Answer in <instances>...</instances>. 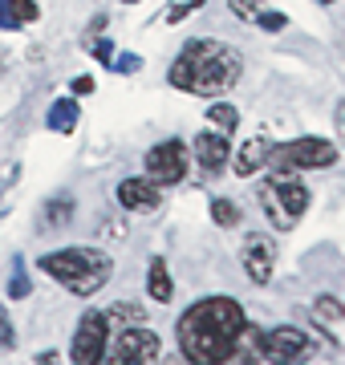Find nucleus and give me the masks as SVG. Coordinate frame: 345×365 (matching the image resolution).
<instances>
[{
	"instance_id": "obj_1",
	"label": "nucleus",
	"mask_w": 345,
	"mask_h": 365,
	"mask_svg": "<svg viewBox=\"0 0 345 365\" xmlns=\"http://www.w3.org/2000/svg\"><path fill=\"white\" fill-rule=\"evenodd\" d=\"M248 317L232 297H203L179 317V349L187 361L200 365H224L244 345Z\"/></svg>"
},
{
	"instance_id": "obj_2",
	"label": "nucleus",
	"mask_w": 345,
	"mask_h": 365,
	"mask_svg": "<svg viewBox=\"0 0 345 365\" xmlns=\"http://www.w3.org/2000/svg\"><path fill=\"white\" fill-rule=\"evenodd\" d=\"M240 73H244V61H240L236 49H227L224 41L200 37V41H187L183 53L175 57L171 86L187 93H200V98H220L240 81Z\"/></svg>"
},
{
	"instance_id": "obj_3",
	"label": "nucleus",
	"mask_w": 345,
	"mask_h": 365,
	"mask_svg": "<svg viewBox=\"0 0 345 365\" xmlns=\"http://www.w3.org/2000/svg\"><path fill=\"white\" fill-rule=\"evenodd\" d=\"M41 268L53 276L57 284H66L69 292L78 297H93L98 288H106L114 264L102 248H61V252H49L41 256Z\"/></svg>"
},
{
	"instance_id": "obj_4",
	"label": "nucleus",
	"mask_w": 345,
	"mask_h": 365,
	"mask_svg": "<svg viewBox=\"0 0 345 365\" xmlns=\"http://www.w3.org/2000/svg\"><path fill=\"white\" fill-rule=\"evenodd\" d=\"M260 207H264L268 223L277 232H292L301 223V215L309 211V187L292 170H272L260 182Z\"/></svg>"
},
{
	"instance_id": "obj_5",
	"label": "nucleus",
	"mask_w": 345,
	"mask_h": 365,
	"mask_svg": "<svg viewBox=\"0 0 345 365\" xmlns=\"http://www.w3.org/2000/svg\"><path fill=\"white\" fill-rule=\"evenodd\" d=\"M244 341H248V329H244ZM305 349H309V337L292 325L268 329V333L248 341V357L268 361V365H289V361H297V357H305Z\"/></svg>"
},
{
	"instance_id": "obj_6",
	"label": "nucleus",
	"mask_w": 345,
	"mask_h": 365,
	"mask_svg": "<svg viewBox=\"0 0 345 365\" xmlns=\"http://www.w3.org/2000/svg\"><path fill=\"white\" fill-rule=\"evenodd\" d=\"M333 143L325 138H297V143H284V146H272L268 150V167L272 170H321V167H333Z\"/></svg>"
},
{
	"instance_id": "obj_7",
	"label": "nucleus",
	"mask_w": 345,
	"mask_h": 365,
	"mask_svg": "<svg viewBox=\"0 0 345 365\" xmlns=\"http://www.w3.org/2000/svg\"><path fill=\"white\" fill-rule=\"evenodd\" d=\"M187 167H191V150H187L183 138H167V143L146 150V179H155L159 187L183 182Z\"/></svg>"
},
{
	"instance_id": "obj_8",
	"label": "nucleus",
	"mask_w": 345,
	"mask_h": 365,
	"mask_svg": "<svg viewBox=\"0 0 345 365\" xmlns=\"http://www.w3.org/2000/svg\"><path fill=\"white\" fill-rule=\"evenodd\" d=\"M106 341H110V317L90 309L81 313L78 321V333H73V345H69V357L78 365H98L106 357Z\"/></svg>"
},
{
	"instance_id": "obj_9",
	"label": "nucleus",
	"mask_w": 345,
	"mask_h": 365,
	"mask_svg": "<svg viewBox=\"0 0 345 365\" xmlns=\"http://www.w3.org/2000/svg\"><path fill=\"white\" fill-rule=\"evenodd\" d=\"M110 361L118 365H134V361H155L163 353V341L159 333H150V329H122L118 337H114V345H106Z\"/></svg>"
},
{
	"instance_id": "obj_10",
	"label": "nucleus",
	"mask_w": 345,
	"mask_h": 365,
	"mask_svg": "<svg viewBox=\"0 0 345 365\" xmlns=\"http://www.w3.org/2000/svg\"><path fill=\"white\" fill-rule=\"evenodd\" d=\"M240 260H244V272H248L252 284H268L272 280V268H277V244L268 235H248Z\"/></svg>"
},
{
	"instance_id": "obj_11",
	"label": "nucleus",
	"mask_w": 345,
	"mask_h": 365,
	"mask_svg": "<svg viewBox=\"0 0 345 365\" xmlns=\"http://www.w3.org/2000/svg\"><path fill=\"white\" fill-rule=\"evenodd\" d=\"M232 134L224 130H203L195 134V143H191V155H195V163H200L203 175H220V170L227 167V158H232V143H227Z\"/></svg>"
},
{
	"instance_id": "obj_12",
	"label": "nucleus",
	"mask_w": 345,
	"mask_h": 365,
	"mask_svg": "<svg viewBox=\"0 0 345 365\" xmlns=\"http://www.w3.org/2000/svg\"><path fill=\"white\" fill-rule=\"evenodd\" d=\"M118 203L126 211H155L163 203V187L155 179H122L118 182Z\"/></svg>"
},
{
	"instance_id": "obj_13",
	"label": "nucleus",
	"mask_w": 345,
	"mask_h": 365,
	"mask_svg": "<svg viewBox=\"0 0 345 365\" xmlns=\"http://www.w3.org/2000/svg\"><path fill=\"white\" fill-rule=\"evenodd\" d=\"M41 16L37 0H0V29H25Z\"/></svg>"
},
{
	"instance_id": "obj_14",
	"label": "nucleus",
	"mask_w": 345,
	"mask_h": 365,
	"mask_svg": "<svg viewBox=\"0 0 345 365\" xmlns=\"http://www.w3.org/2000/svg\"><path fill=\"white\" fill-rule=\"evenodd\" d=\"M268 150H272V143H268V138H248V143H244V150L236 155V175H240V179H252L256 170L264 167Z\"/></svg>"
},
{
	"instance_id": "obj_15",
	"label": "nucleus",
	"mask_w": 345,
	"mask_h": 365,
	"mask_svg": "<svg viewBox=\"0 0 345 365\" xmlns=\"http://www.w3.org/2000/svg\"><path fill=\"white\" fill-rule=\"evenodd\" d=\"M45 122H49V130H57V134H73L78 130V102H73V98H57Z\"/></svg>"
},
{
	"instance_id": "obj_16",
	"label": "nucleus",
	"mask_w": 345,
	"mask_h": 365,
	"mask_svg": "<svg viewBox=\"0 0 345 365\" xmlns=\"http://www.w3.org/2000/svg\"><path fill=\"white\" fill-rule=\"evenodd\" d=\"M146 292H150V300H159V304H167L175 292L171 284V272H167V264L163 260H150V272H146Z\"/></svg>"
},
{
	"instance_id": "obj_17",
	"label": "nucleus",
	"mask_w": 345,
	"mask_h": 365,
	"mask_svg": "<svg viewBox=\"0 0 345 365\" xmlns=\"http://www.w3.org/2000/svg\"><path fill=\"white\" fill-rule=\"evenodd\" d=\"M207 122H212L215 130L232 134V130L240 126V114H236V106H227V102H215L212 110H207Z\"/></svg>"
},
{
	"instance_id": "obj_18",
	"label": "nucleus",
	"mask_w": 345,
	"mask_h": 365,
	"mask_svg": "<svg viewBox=\"0 0 345 365\" xmlns=\"http://www.w3.org/2000/svg\"><path fill=\"white\" fill-rule=\"evenodd\" d=\"M313 317H317V321H329V325H337V321L345 317V304H341L337 297H321L317 304H313Z\"/></svg>"
},
{
	"instance_id": "obj_19",
	"label": "nucleus",
	"mask_w": 345,
	"mask_h": 365,
	"mask_svg": "<svg viewBox=\"0 0 345 365\" xmlns=\"http://www.w3.org/2000/svg\"><path fill=\"white\" fill-rule=\"evenodd\" d=\"M212 220L220 223V227H232V223H240V207L232 203V199H215L212 203Z\"/></svg>"
},
{
	"instance_id": "obj_20",
	"label": "nucleus",
	"mask_w": 345,
	"mask_h": 365,
	"mask_svg": "<svg viewBox=\"0 0 345 365\" xmlns=\"http://www.w3.org/2000/svg\"><path fill=\"white\" fill-rule=\"evenodd\" d=\"M195 9H203V0H175L171 13H167V25H179L187 13H195Z\"/></svg>"
},
{
	"instance_id": "obj_21",
	"label": "nucleus",
	"mask_w": 345,
	"mask_h": 365,
	"mask_svg": "<svg viewBox=\"0 0 345 365\" xmlns=\"http://www.w3.org/2000/svg\"><path fill=\"white\" fill-rule=\"evenodd\" d=\"M256 21H260V29H268V33H280V29L289 25L284 13H256Z\"/></svg>"
},
{
	"instance_id": "obj_22",
	"label": "nucleus",
	"mask_w": 345,
	"mask_h": 365,
	"mask_svg": "<svg viewBox=\"0 0 345 365\" xmlns=\"http://www.w3.org/2000/svg\"><path fill=\"white\" fill-rule=\"evenodd\" d=\"M232 9H236L240 21H256V13H260V0H232Z\"/></svg>"
},
{
	"instance_id": "obj_23",
	"label": "nucleus",
	"mask_w": 345,
	"mask_h": 365,
	"mask_svg": "<svg viewBox=\"0 0 345 365\" xmlns=\"http://www.w3.org/2000/svg\"><path fill=\"white\" fill-rule=\"evenodd\" d=\"M90 53H93V61H114V49H110V41H90Z\"/></svg>"
},
{
	"instance_id": "obj_24",
	"label": "nucleus",
	"mask_w": 345,
	"mask_h": 365,
	"mask_svg": "<svg viewBox=\"0 0 345 365\" xmlns=\"http://www.w3.org/2000/svg\"><path fill=\"white\" fill-rule=\"evenodd\" d=\"M57 220H69V199H57V203H49V220H45V227Z\"/></svg>"
},
{
	"instance_id": "obj_25",
	"label": "nucleus",
	"mask_w": 345,
	"mask_h": 365,
	"mask_svg": "<svg viewBox=\"0 0 345 365\" xmlns=\"http://www.w3.org/2000/svg\"><path fill=\"white\" fill-rule=\"evenodd\" d=\"M25 292H29V280H25V272H16V276H13V284H9V297L21 300Z\"/></svg>"
},
{
	"instance_id": "obj_26",
	"label": "nucleus",
	"mask_w": 345,
	"mask_h": 365,
	"mask_svg": "<svg viewBox=\"0 0 345 365\" xmlns=\"http://www.w3.org/2000/svg\"><path fill=\"white\" fill-rule=\"evenodd\" d=\"M143 66V57H134V53H126V57H118V61H114V69H118V73H130V69H138Z\"/></svg>"
},
{
	"instance_id": "obj_27",
	"label": "nucleus",
	"mask_w": 345,
	"mask_h": 365,
	"mask_svg": "<svg viewBox=\"0 0 345 365\" xmlns=\"http://www.w3.org/2000/svg\"><path fill=\"white\" fill-rule=\"evenodd\" d=\"M110 317H130V321H143V309H138V304H118Z\"/></svg>"
},
{
	"instance_id": "obj_28",
	"label": "nucleus",
	"mask_w": 345,
	"mask_h": 365,
	"mask_svg": "<svg viewBox=\"0 0 345 365\" xmlns=\"http://www.w3.org/2000/svg\"><path fill=\"white\" fill-rule=\"evenodd\" d=\"M73 93H93V78H73Z\"/></svg>"
},
{
	"instance_id": "obj_29",
	"label": "nucleus",
	"mask_w": 345,
	"mask_h": 365,
	"mask_svg": "<svg viewBox=\"0 0 345 365\" xmlns=\"http://www.w3.org/2000/svg\"><path fill=\"white\" fill-rule=\"evenodd\" d=\"M337 134H341V138H345V102L337 106Z\"/></svg>"
},
{
	"instance_id": "obj_30",
	"label": "nucleus",
	"mask_w": 345,
	"mask_h": 365,
	"mask_svg": "<svg viewBox=\"0 0 345 365\" xmlns=\"http://www.w3.org/2000/svg\"><path fill=\"white\" fill-rule=\"evenodd\" d=\"M122 4H138V0H122Z\"/></svg>"
},
{
	"instance_id": "obj_31",
	"label": "nucleus",
	"mask_w": 345,
	"mask_h": 365,
	"mask_svg": "<svg viewBox=\"0 0 345 365\" xmlns=\"http://www.w3.org/2000/svg\"><path fill=\"white\" fill-rule=\"evenodd\" d=\"M325 4H333V0H325Z\"/></svg>"
}]
</instances>
